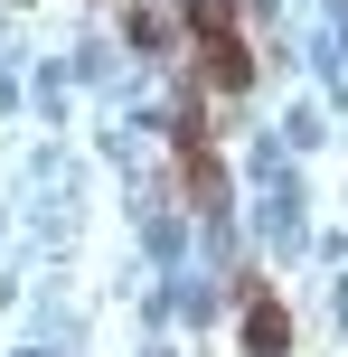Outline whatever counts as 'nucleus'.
<instances>
[{
    "instance_id": "f257e3e1",
    "label": "nucleus",
    "mask_w": 348,
    "mask_h": 357,
    "mask_svg": "<svg viewBox=\"0 0 348 357\" xmlns=\"http://www.w3.org/2000/svg\"><path fill=\"white\" fill-rule=\"evenodd\" d=\"M179 29H188V56H198L207 94H245L255 85V29H245L236 0H179Z\"/></svg>"
},
{
    "instance_id": "f03ea898",
    "label": "nucleus",
    "mask_w": 348,
    "mask_h": 357,
    "mask_svg": "<svg viewBox=\"0 0 348 357\" xmlns=\"http://www.w3.org/2000/svg\"><path fill=\"white\" fill-rule=\"evenodd\" d=\"M245 357H292V320H282V301L273 291H245Z\"/></svg>"
}]
</instances>
